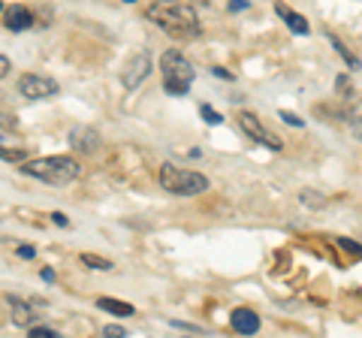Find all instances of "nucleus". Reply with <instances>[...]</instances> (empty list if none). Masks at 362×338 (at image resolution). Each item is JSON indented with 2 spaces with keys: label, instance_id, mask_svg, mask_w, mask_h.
Here are the masks:
<instances>
[{
  "label": "nucleus",
  "instance_id": "7ed1b4c3",
  "mask_svg": "<svg viewBox=\"0 0 362 338\" xmlns=\"http://www.w3.org/2000/svg\"><path fill=\"white\" fill-rule=\"evenodd\" d=\"M21 173L40 178V182H49V185H70L73 178H78V163L66 154H54V157H40V161L25 163Z\"/></svg>",
  "mask_w": 362,
  "mask_h": 338
},
{
  "label": "nucleus",
  "instance_id": "bb28decb",
  "mask_svg": "<svg viewBox=\"0 0 362 338\" xmlns=\"http://www.w3.org/2000/svg\"><path fill=\"white\" fill-rule=\"evenodd\" d=\"M127 4H133V0H127Z\"/></svg>",
  "mask_w": 362,
  "mask_h": 338
},
{
  "label": "nucleus",
  "instance_id": "9b49d317",
  "mask_svg": "<svg viewBox=\"0 0 362 338\" xmlns=\"http://www.w3.org/2000/svg\"><path fill=\"white\" fill-rule=\"evenodd\" d=\"M70 142H73V148L90 154V151H97L100 136H97V133L90 130V127H76V130H73V136H70Z\"/></svg>",
  "mask_w": 362,
  "mask_h": 338
},
{
  "label": "nucleus",
  "instance_id": "423d86ee",
  "mask_svg": "<svg viewBox=\"0 0 362 338\" xmlns=\"http://www.w3.org/2000/svg\"><path fill=\"white\" fill-rule=\"evenodd\" d=\"M239 124H242V130L247 133V136H254L257 142H263L266 148H272V151H281V139L278 136H272V133L259 124V118L257 115H251V112H242L239 115Z\"/></svg>",
  "mask_w": 362,
  "mask_h": 338
},
{
  "label": "nucleus",
  "instance_id": "39448f33",
  "mask_svg": "<svg viewBox=\"0 0 362 338\" xmlns=\"http://www.w3.org/2000/svg\"><path fill=\"white\" fill-rule=\"evenodd\" d=\"M18 94H25L28 100H49V97L58 94V82L49 76H21Z\"/></svg>",
  "mask_w": 362,
  "mask_h": 338
},
{
  "label": "nucleus",
  "instance_id": "aec40b11",
  "mask_svg": "<svg viewBox=\"0 0 362 338\" xmlns=\"http://www.w3.org/2000/svg\"><path fill=\"white\" fill-rule=\"evenodd\" d=\"M350 133H354L356 139H362V118H354V121H350Z\"/></svg>",
  "mask_w": 362,
  "mask_h": 338
},
{
  "label": "nucleus",
  "instance_id": "a878e982",
  "mask_svg": "<svg viewBox=\"0 0 362 338\" xmlns=\"http://www.w3.org/2000/svg\"><path fill=\"white\" fill-rule=\"evenodd\" d=\"M9 73V58H0V76Z\"/></svg>",
  "mask_w": 362,
  "mask_h": 338
},
{
  "label": "nucleus",
  "instance_id": "1a4fd4ad",
  "mask_svg": "<svg viewBox=\"0 0 362 338\" xmlns=\"http://www.w3.org/2000/svg\"><path fill=\"white\" fill-rule=\"evenodd\" d=\"M6 305H9V314H13V323H18V326H33L37 323V311H33V305H28L25 299L6 296Z\"/></svg>",
  "mask_w": 362,
  "mask_h": 338
},
{
  "label": "nucleus",
  "instance_id": "6e6552de",
  "mask_svg": "<svg viewBox=\"0 0 362 338\" xmlns=\"http://www.w3.org/2000/svg\"><path fill=\"white\" fill-rule=\"evenodd\" d=\"M4 25L6 30H28L33 25V16H30V9L28 6H21V4H13V6H6L4 9Z\"/></svg>",
  "mask_w": 362,
  "mask_h": 338
},
{
  "label": "nucleus",
  "instance_id": "dca6fc26",
  "mask_svg": "<svg viewBox=\"0 0 362 338\" xmlns=\"http://www.w3.org/2000/svg\"><path fill=\"white\" fill-rule=\"evenodd\" d=\"M199 115L206 118L209 124H221V121H223V118H221V115H218V112H214L211 106H202V109H199Z\"/></svg>",
  "mask_w": 362,
  "mask_h": 338
},
{
  "label": "nucleus",
  "instance_id": "5701e85b",
  "mask_svg": "<svg viewBox=\"0 0 362 338\" xmlns=\"http://www.w3.org/2000/svg\"><path fill=\"white\" fill-rule=\"evenodd\" d=\"M52 221L58 223V227H66V223H70V221H66V215H61V211H54V215H52Z\"/></svg>",
  "mask_w": 362,
  "mask_h": 338
},
{
  "label": "nucleus",
  "instance_id": "9d476101",
  "mask_svg": "<svg viewBox=\"0 0 362 338\" xmlns=\"http://www.w3.org/2000/svg\"><path fill=\"white\" fill-rule=\"evenodd\" d=\"M230 326L239 335H254L259 330V317L251 311V308H235L233 311V317H230Z\"/></svg>",
  "mask_w": 362,
  "mask_h": 338
},
{
  "label": "nucleus",
  "instance_id": "20e7f679",
  "mask_svg": "<svg viewBox=\"0 0 362 338\" xmlns=\"http://www.w3.org/2000/svg\"><path fill=\"white\" fill-rule=\"evenodd\" d=\"M160 187L175 197H197L202 190H209V178L199 173H190V169H181L175 163H163L160 166Z\"/></svg>",
  "mask_w": 362,
  "mask_h": 338
},
{
  "label": "nucleus",
  "instance_id": "2eb2a0df",
  "mask_svg": "<svg viewBox=\"0 0 362 338\" xmlns=\"http://www.w3.org/2000/svg\"><path fill=\"white\" fill-rule=\"evenodd\" d=\"M329 40H332V46H335V52H338V54H341V58H344V61H347V64H350V66H354V70H356V66H359V61H356V58H354V54H350V52H347V49L341 46V40H338V37H332V33H329Z\"/></svg>",
  "mask_w": 362,
  "mask_h": 338
},
{
  "label": "nucleus",
  "instance_id": "4468645a",
  "mask_svg": "<svg viewBox=\"0 0 362 338\" xmlns=\"http://www.w3.org/2000/svg\"><path fill=\"white\" fill-rule=\"evenodd\" d=\"M82 263L90 266V269H103V272H106V269H112V263L103 260V257H97V254H82Z\"/></svg>",
  "mask_w": 362,
  "mask_h": 338
},
{
  "label": "nucleus",
  "instance_id": "f3484780",
  "mask_svg": "<svg viewBox=\"0 0 362 338\" xmlns=\"http://www.w3.org/2000/svg\"><path fill=\"white\" fill-rule=\"evenodd\" d=\"M30 338H54V330H49V326H30Z\"/></svg>",
  "mask_w": 362,
  "mask_h": 338
},
{
  "label": "nucleus",
  "instance_id": "393cba45",
  "mask_svg": "<svg viewBox=\"0 0 362 338\" xmlns=\"http://www.w3.org/2000/svg\"><path fill=\"white\" fill-rule=\"evenodd\" d=\"M214 76H221V78H233L230 70H223V66H214Z\"/></svg>",
  "mask_w": 362,
  "mask_h": 338
},
{
  "label": "nucleus",
  "instance_id": "b1692460",
  "mask_svg": "<svg viewBox=\"0 0 362 338\" xmlns=\"http://www.w3.org/2000/svg\"><path fill=\"white\" fill-rule=\"evenodd\" d=\"M247 4H245V0H230V9H233V13H239V9H245Z\"/></svg>",
  "mask_w": 362,
  "mask_h": 338
},
{
  "label": "nucleus",
  "instance_id": "6ab92c4d",
  "mask_svg": "<svg viewBox=\"0 0 362 338\" xmlns=\"http://www.w3.org/2000/svg\"><path fill=\"white\" fill-rule=\"evenodd\" d=\"M103 335H106V338H124L127 332H124L121 326H106V330H103Z\"/></svg>",
  "mask_w": 362,
  "mask_h": 338
},
{
  "label": "nucleus",
  "instance_id": "412c9836",
  "mask_svg": "<svg viewBox=\"0 0 362 338\" xmlns=\"http://www.w3.org/2000/svg\"><path fill=\"white\" fill-rule=\"evenodd\" d=\"M18 257H25V260H33V257H37V251H33V247H18Z\"/></svg>",
  "mask_w": 362,
  "mask_h": 338
},
{
  "label": "nucleus",
  "instance_id": "0eeeda50",
  "mask_svg": "<svg viewBox=\"0 0 362 338\" xmlns=\"http://www.w3.org/2000/svg\"><path fill=\"white\" fill-rule=\"evenodd\" d=\"M148 73H151V58L145 52L136 54V58L127 64V70H124V88H136Z\"/></svg>",
  "mask_w": 362,
  "mask_h": 338
},
{
  "label": "nucleus",
  "instance_id": "f257e3e1",
  "mask_svg": "<svg viewBox=\"0 0 362 338\" xmlns=\"http://www.w3.org/2000/svg\"><path fill=\"white\" fill-rule=\"evenodd\" d=\"M148 21H154L160 30H166L173 40H197L199 37V18L197 9L185 4V0H157L148 6Z\"/></svg>",
  "mask_w": 362,
  "mask_h": 338
},
{
  "label": "nucleus",
  "instance_id": "a211bd4d",
  "mask_svg": "<svg viewBox=\"0 0 362 338\" xmlns=\"http://www.w3.org/2000/svg\"><path fill=\"white\" fill-rule=\"evenodd\" d=\"M278 115L284 118L287 124H293V127H302V118H299V115H293V112H278Z\"/></svg>",
  "mask_w": 362,
  "mask_h": 338
},
{
  "label": "nucleus",
  "instance_id": "ddd939ff",
  "mask_svg": "<svg viewBox=\"0 0 362 338\" xmlns=\"http://www.w3.org/2000/svg\"><path fill=\"white\" fill-rule=\"evenodd\" d=\"M97 305L109 314H115V317H130V314H136V308L127 305V302H121V299H97Z\"/></svg>",
  "mask_w": 362,
  "mask_h": 338
},
{
  "label": "nucleus",
  "instance_id": "f8f14e48",
  "mask_svg": "<svg viewBox=\"0 0 362 338\" xmlns=\"http://www.w3.org/2000/svg\"><path fill=\"white\" fill-rule=\"evenodd\" d=\"M275 13L281 16V18H284L287 21V28L293 30V33H302V37H305V33H308L311 28H308V21H305V16H299V13H293V9L287 6V4H275Z\"/></svg>",
  "mask_w": 362,
  "mask_h": 338
},
{
  "label": "nucleus",
  "instance_id": "4be33fe9",
  "mask_svg": "<svg viewBox=\"0 0 362 338\" xmlns=\"http://www.w3.org/2000/svg\"><path fill=\"white\" fill-rule=\"evenodd\" d=\"M341 245L347 247V251H354V254H359V257H362V247H359V245H354L350 239H341Z\"/></svg>",
  "mask_w": 362,
  "mask_h": 338
},
{
  "label": "nucleus",
  "instance_id": "f03ea898",
  "mask_svg": "<svg viewBox=\"0 0 362 338\" xmlns=\"http://www.w3.org/2000/svg\"><path fill=\"white\" fill-rule=\"evenodd\" d=\"M194 76H197L194 64H190L178 49L163 52V58H160V78H163L166 94L185 97L190 91V85H194Z\"/></svg>",
  "mask_w": 362,
  "mask_h": 338
}]
</instances>
